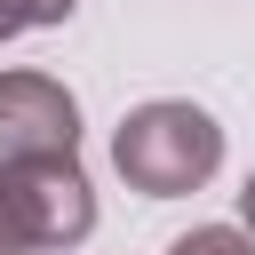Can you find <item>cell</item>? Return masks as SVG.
Here are the masks:
<instances>
[{
    "instance_id": "cell-1",
    "label": "cell",
    "mask_w": 255,
    "mask_h": 255,
    "mask_svg": "<svg viewBox=\"0 0 255 255\" xmlns=\"http://www.w3.org/2000/svg\"><path fill=\"white\" fill-rule=\"evenodd\" d=\"M112 167L128 175V191L143 199H183L199 191L215 167H223V128L183 104V96H159V104H135L112 135Z\"/></svg>"
},
{
    "instance_id": "cell-2",
    "label": "cell",
    "mask_w": 255,
    "mask_h": 255,
    "mask_svg": "<svg viewBox=\"0 0 255 255\" xmlns=\"http://www.w3.org/2000/svg\"><path fill=\"white\" fill-rule=\"evenodd\" d=\"M0 191L16 199V215L32 231V255H64L96 231V191H88L80 159H8Z\"/></svg>"
},
{
    "instance_id": "cell-3",
    "label": "cell",
    "mask_w": 255,
    "mask_h": 255,
    "mask_svg": "<svg viewBox=\"0 0 255 255\" xmlns=\"http://www.w3.org/2000/svg\"><path fill=\"white\" fill-rule=\"evenodd\" d=\"M80 104L48 72H0V159H72Z\"/></svg>"
},
{
    "instance_id": "cell-4",
    "label": "cell",
    "mask_w": 255,
    "mask_h": 255,
    "mask_svg": "<svg viewBox=\"0 0 255 255\" xmlns=\"http://www.w3.org/2000/svg\"><path fill=\"white\" fill-rule=\"evenodd\" d=\"M167 255H255V239L231 231V223H199V231H183Z\"/></svg>"
},
{
    "instance_id": "cell-5",
    "label": "cell",
    "mask_w": 255,
    "mask_h": 255,
    "mask_svg": "<svg viewBox=\"0 0 255 255\" xmlns=\"http://www.w3.org/2000/svg\"><path fill=\"white\" fill-rule=\"evenodd\" d=\"M64 16H72V0H0V40L40 32V24H64Z\"/></svg>"
},
{
    "instance_id": "cell-6",
    "label": "cell",
    "mask_w": 255,
    "mask_h": 255,
    "mask_svg": "<svg viewBox=\"0 0 255 255\" xmlns=\"http://www.w3.org/2000/svg\"><path fill=\"white\" fill-rule=\"evenodd\" d=\"M0 255H32V231H24V215H16L8 191H0Z\"/></svg>"
},
{
    "instance_id": "cell-7",
    "label": "cell",
    "mask_w": 255,
    "mask_h": 255,
    "mask_svg": "<svg viewBox=\"0 0 255 255\" xmlns=\"http://www.w3.org/2000/svg\"><path fill=\"white\" fill-rule=\"evenodd\" d=\"M239 215H247V231H255V175H247V191H239Z\"/></svg>"
}]
</instances>
